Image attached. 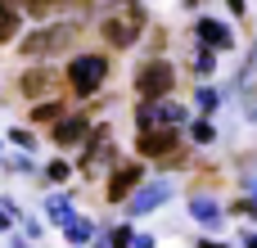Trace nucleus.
<instances>
[{"label": "nucleus", "mask_w": 257, "mask_h": 248, "mask_svg": "<svg viewBox=\"0 0 257 248\" xmlns=\"http://www.w3.org/2000/svg\"><path fill=\"white\" fill-rule=\"evenodd\" d=\"M190 140H194V145H212V140H217V127H212V117H208V113L190 122Z\"/></svg>", "instance_id": "19"}, {"label": "nucleus", "mask_w": 257, "mask_h": 248, "mask_svg": "<svg viewBox=\"0 0 257 248\" xmlns=\"http://www.w3.org/2000/svg\"><path fill=\"white\" fill-rule=\"evenodd\" d=\"M45 217H50L54 226H68V221L77 217V208H72L68 194H50V199H45Z\"/></svg>", "instance_id": "16"}, {"label": "nucleus", "mask_w": 257, "mask_h": 248, "mask_svg": "<svg viewBox=\"0 0 257 248\" xmlns=\"http://www.w3.org/2000/svg\"><path fill=\"white\" fill-rule=\"evenodd\" d=\"M18 27H23V14H18V5H14V0H0V45L18 41Z\"/></svg>", "instance_id": "14"}, {"label": "nucleus", "mask_w": 257, "mask_h": 248, "mask_svg": "<svg viewBox=\"0 0 257 248\" xmlns=\"http://www.w3.org/2000/svg\"><path fill=\"white\" fill-rule=\"evenodd\" d=\"M194 122L185 104H176L172 95L167 99H140L136 104V131H154V127H185Z\"/></svg>", "instance_id": "5"}, {"label": "nucleus", "mask_w": 257, "mask_h": 248, "mask_svg": "<svg viewBox=\"0 0 257 248\" xmlns=\"http://www.w3.org/2000/svg\"><path fill=\"white\" fill-rule=\"evenodd\" d=\"M59 230H63V239H68V244H77V248H86V244H95V239H99V235H95V221H90V217H81V212H77L68 226H59Z\"/></svg>", "instance_id": "12"}, {"label": "nucleus", "mask_w": 257, "mask_h": 248, "mask_svg": "<svg viewBox=\"0 0 257 248\" xmlns=\"http://www.w3.org/2000/svg\"><path fill=\"white\" fill-rule=\"evenodd\" d=\"M167 199H172V181H167V176L145 181V185H140V190L126 199V217H149V212H158Z\"/></svg>", "instance_id": "8"}, {"label": "nucleus", "mask_w": 257, "mask_h": 248, "mask_svg": "<svg viewBox=\"0 0 257 248\" xmlns=\"http://www.w3.org/2000/svg\"><path fill=\"white\" fill-rule=\"evenodd\" d=\"M140 185H145V167H140V158H126V163H117V167L108 172L104 199H108V203H126Z\"/></svg>", "instance_id": "6"}, {"label": "nucleus", "mask_w": 257, "mask_h": 248, "mask_svg": "<svg viewBox=\"0 0 257 248\" xmlns=\"http://www.w3.org/2000/svg\"><path fill=\"white\" fill-rule=\"evenodd\" d=\"M14 5H23V9H32V0H14Z\"/></svg>", "instance_id": "31"}, {"label": "nucleus", "mask_w": 257, "mask_h": 248, "mask_svg": "<svg viewBox=\"0 0 257 248\" xmlns=\"http://www.w3.org/2000/svg\"><path fill=\"white\" fill-rule=\"evenodd\" d=\"M194 108H199V113H217V108H221V90L203 81V86L194 90Z\"/></svg>", "instance_id": "17"}, {"label": "nucleus", "mask_w": 257, "mask_h": 248, "mask_svg": "<svg viewBox=\"0 0 257 248\" xmlns=\"http://www.w3.org/2000/svg\"><path fill=\"white\" fill-rule=\"evenodd\" d=\"M86 136H90V122H86V117H59L54 131H50L54 149H63V154H68V149H81Z\"/></svg>", "instance_id": "9"}, {"label": "nucleus", "mask_w": 257, "mask_h": 248, "mask_svg": "<svg viewBox=\"0 0 257 248\" xmlns=\"http://www.w3.org/2000/svg\"><path fill=\"white\" fill-rule=\"evenodd\" d=\"M244 190H248V199H257V167H253V172H244Z\"/></svg>", "instance_id": "25"}, {"label": "nucleus", "mask_w": 257, "mask_h": 248, "mask_svg": "<svg viewBox=\"0 0 257 248\" xmlns=\"http://www.w3.org/2000/svg\"><path fill=\"white\" fill-rule=\"evenodd\" d=\"M54 5H63V0H32V14H36V18H41V14H50V9H54Z\"/></svg>", "instance_id": "24"}, {"label": "nucleus", "mask_w": 257, "mask_h": 248, "mask_svg": "<svg viewBox=\"0 0 257 248\" xmlns=\"http://www.w3.org/2000/svg\"><path fill=\"white\" fill-rule=\"evenodd\" d=\"M95 248H108V244H95Z\"/></svg>", "instance_id": "33"}, {"label": "nucleus", "mask_w": 257, "mask_h": 248, "mask_svg": "<svg viewBox=\"0 0 257 248\" xmlns=\"http://www.w3.org/2000/svg\"><path fill=\"white\" fill-rule=\"evenodd\" d=\"M230 217H244V221H257V199H248V194H244V199H235V203H230Z\"/></svg>", "instance_id": "23"}, {"label": "nucleus", "mask_w": 257, "mask_h": 248, "mask_svg": "<svg viewBox=\"0 0 257 248\" xmlns=\"http://www.w3.org/2000/svg\"><path fill=\"white\" fill-rule=\"evenodd\" d=\"M9 140H14L23 154H36V131H27V127H14V131H9Z\"/></svg>", "instance_id": "21"}, {"label": "nucleus", "mask_w": 257, "mask_h": 248, "mask_svg": "<svg viewBox=\"0 0 257 248\" xmlns=\"http://www.w3.org/2000/svg\"><path fill=\"white\" fill-rule=\"evenodd\" d=\"M5 230H9V212L0 208V235H5Z\"/></svg>", "instance_id": "30"}, {"label": "nucleus", "mask_w": 257, "mask_h": 248, "mask_svg": "<svg viewBox=\"0 0 257 248\" xmlns=\"http://www.w3.org/2000/svg\"><path fill=\"white\" fill-rule=\"evenodd\" d=\"M190 59H194V72H199V77H208V72L217 68V50H212V45H203V41L194 45V54H190Z\"/></svg>", "instance_id": "18"}, {"label": "nucleus", "mask_w": 257, "mask_h": 248, "mask_svg": "<svg viewBox=\"0 0 257 248\" xmlns=\"http://www.w3.org/2000/svg\"><path fill=\"white\" fill-rule=\"evenodd\" d=\"M59 117H68V99H41V104H32V122L54 127Z\"/></svg>", "instance_id": "15"}, {"label": "nucleus", "mask_w": 257, "mask_h": 248, "mask_svg": "<svg viewBox=\"0 0 257 248\" xmlns=\"http://www.w3.org/2000/svg\"><path fill=\"white\" fill-rule=\"evenodd\" d=\"M131 81H136L140 99H167L176 90V63L172 59H140Z\"/></svg>", "instance_id": "2"}, {"label": "nucleus", "mask_w": 257, "mask_h": 248, "mask_svg": "<svg viewBox=\"0 0 257 248\" xmlns=\"http://www.w3.org/2000/svg\"><path fill=\"white\" fill-rule=\"evenodd\" d=\"M239 248H257V230H239Z\"/></svg>", "instance_id": "26"}, {"label": "nucleus", "mask_w": 257, "mask_h": 248, "mask_svg": "<svg viewBox=\"0 0 257 248\" xmlns=\"http://www.w3.org/2000/svg\"><path fill=\"white\" fill-rule=\"evenodd\" d=\"M185 5H203V0H185Z\"/></svg>", "instance_id": "32"}, {"label": "nucleus", "mask_w": 257, "mask_h": 248, "mask_svg": "<svg viewBox=\"0 0 257 248\" xmlns=\"http://www.w3.org/2000/svg\"><path fill=\"white\" fill-rule=\"evenodd\" d=\"M131 248H154V235H136V239H131Z\"/></svg>", "instance_id": "28"}, {"label": "nucleus", "mask_w": 257, "mask_h": 248, "mask_svg": "<svg viewBox=\"0 0 257 248\" xmlns=\"http://www.w3.org/2000/svg\"><path fill=\"white\" fill-rule=\"evenodd\" d=\"M72 36H77L72 23H45V27H36L32 36H18V54H23V59H50V54L68 50Z\"/></svg>", "instance_id": "3"}, {"label": "nucleus", "mask_w": 257, "mask_h": 248, "mask_svg": "<svg viewBox=\"0 0 257 248\" xmlns=\"http://www.w3.org/2000/svg\"><path fill=\"white\" fill-rule=\"evenodd\" d=\"M226 5H230V14H235V18H244V14H248V5H244V0H226Z\"/></svg>", "instance_id": "27"}, {"label": "nucleus", "mask_w": 257, "mask_h": 248, "mask_svg": "<svg viewBox=\"0 0 257 248\" xmlns=\"http://www.w3.org/2000/svg\"><path fill=\"white\" fill-rule=\"evenodd\" d=\"M104 77H108V59L104 54H77V59H68V90L77 99H95V90L104 86Z\"/></svg>", "instance_id": "4"}, {"label": "nucleus", "mask_w": 257, "mask_h": 248, "mask_svg": "<svg viewBox=\"0 0 257 248\" xmlns=\"http://www.w3.org/2000/svg\"><path fill=\"white\" fill-rule=\"evenodd\" d=\"M181 149V127H154V131H136V154L140 158H167Z\"/></svg>", "instance_id": "7"}, {"label": "nucleus", "mask_w": 257, "mask_h": 248, "mask_svg": "<svg viewBox=\"0 0 257 248\" xmlns=\"http://www.w3.org/2000/svg\"><path fill=\"white\" fill-rule=\"evenodd\" d=\"M194 41H203V45H212L217 54L235 45V36H230V27H226V23H217V18H199V23H194Z\"/></svg>", "instance_id": "10"}, {"label": "nucleus", "mask_w": 257, "mask_h": 248, "mask_svg": "<svg viewBox=\"0 0 257 248\" xmlns=\"http://www.w3.org/2000/svg\"><path fill=\"white\" fill-rule=\"evenodd\" d=\"M190 217H194L199 226H208V230H217V226L226 221V208H221V203H212L208 194H194V199H190Z\"/></svg>", "instance_id": "11"}, {"label": "nucleus", "mask_w": 257, "mask_h": 248, "mask_svg": "<svg viewBox=\"0 0 257 248\" xmlns=\"http://www.w3.org/2000/svg\"><path fill=\"white\" fill-rule=\"evenodd\" d=\"M50 86H54V77H50L45 68H27V72L18 77V90H23L27 99H41V95H45Z\"/></svg>", "instance_id": "13"}, {"label": "nucleus", "mask_w": 257, "mask_h": 248, "mask_svg": "<svg viewBox=\"0 0 257 248\" xmlns=\"http://www.w3.org/2000/svg\"><path fill=\"white\" fill-rule=\"evenodd\" d=\"M131 239H136V230H131V226H113L104 244H108V248H131Z\"/></svg>", "instance_id": "22"}, {"label": "nucleus", "mask_w": 257, "mask_h": 248, "mask_svg": "<svg viewBox=\"0 0 257 248\" xmlns=\"http://www.w3.org/2000/svg\"><path fill=\"white\" fill-rule=\"evenodd\" d=\"M149 27V14L140 0H108L104 14H99V36L113 45V50H131Z\"/></svg>", "instance_id": "1"}, {"label": "nucleus", "mask_w": 257, "mask_h": 248, "mask_svg": "<svg viewBox=\"0 0 257 248\" xmlns=\"http://www.w3.org/2000/svg\"><path fill=\"white\" fill-rule=\"evenodd\" d=\"M68 176H72V163H68V158H54V163H45V181H54V185H68Z\"/></svg>", "instance_id": "20"}, {"label": "nucleus", "mask_w": 257, "mask_h": 248, "mask_svg": "<svg viewBox=\"0 0 257 248\" xmlns=\"http://www.w3.org/2000/svg\"><path fill=\"white\" fill-rule=\"evenodd\" d=\"M194 248H230V244H217V239H199Z\"/></svg>", "instance_id": "29"}]
</instances>
